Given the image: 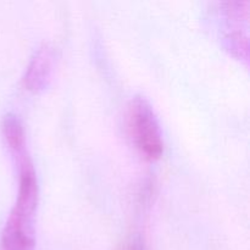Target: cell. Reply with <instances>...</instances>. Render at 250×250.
Instances as JSON below:
<instances>
[{"label": "cell", "instance_id": "6da1fadb", "mask_svg": "<svg viewBox=\"0 0 250 250\" xmlns=\"http://www.w3.org/2000/svg\"><path fill=\"white\" fill-rule=\"evenodd\" d=\"M2 131L19 170L17 198L1 232V250H36L34 219L39 186L33 160L26 143L23 125L16 115L4 119Z\"/></svg>", "mask_w": 250, "mask_h": 250}, {"label": "cell", "instance_id": "7a4b0ae2", "mask_svg": "<svg viewBox=\"0 0 250 250\" xmlns=\"http://www.w3.org/2000/svg\"><path fill=\"white\" fill-rule=\"evenodd\" d=\"M127 127L134 146L144 158H160L164 150L163 131L153 106L144 97L136 95L128 103Z\"/></svg>", "mask_w": 250, "mask_h": 250}, {"label": "cell", "instance_id": "3957f363", "mask_svg": "<svg viewBox=\"0 0 250 250\" xmlns=\"http://www.w3.org/2000/svg\"><path fill=\"white\" fill-rule=\"evenodd\" d=\"M55 67V53L53 46L44 43L34 51L22 77L26 89L38 92L44 89L51 81Z\"/></svg>", "mask_w": 250, "mask_h": 250}, {"label": "cell", "instance_id": "277c9868", "mask_svg": "<svg viewBox=\"0 0 250 250\" xmlns=\"http://www.w3.org/2000/svg\"><path fill=\"white\" fill-rule=\"evenodd\" d=\"M122 250H146V244H144L143 239L142 238H134L133 241H131L129 243H127L126 246L122 248Z\"/></svg>", "mask_w": 250, "mask_h": 250}]
</instances>
